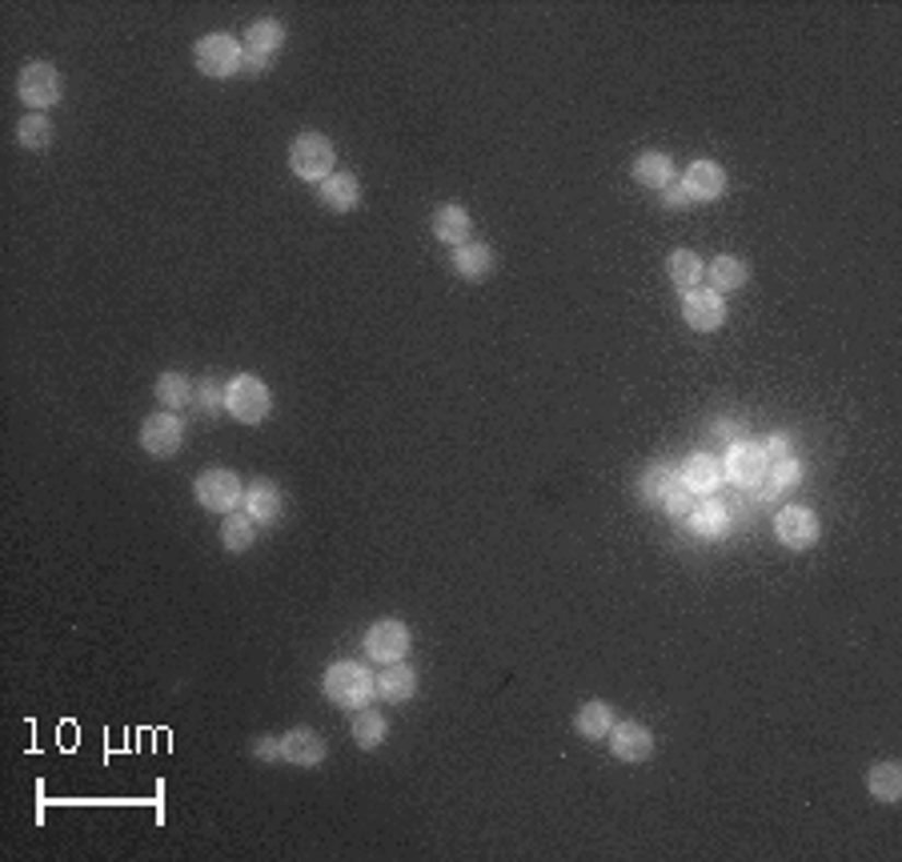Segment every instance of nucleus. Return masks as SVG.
Instances as JSON below:
<instances>
[{
  "instance_id": "1",
  "label": "nucleus",
  "mask_w": 902,
  "mask_h": 862,
  "mask_svg": "<svg viewBox=\"0 0 902 862\" xmlns=\"http://www.w3.org/2000/svg\"><path fill=\"white\" fill-rule=\"evenodd\" d=\"M321 690L337 710H361L377 698V674H373L365 662L341 659L325 671Z\"/></svg>"
},
{
  "instance_id": "2",
  "label": "nucleus",
  "mask_w": 902,
  "mask_h": 862,
  "mask_svg": "<svg viewBox=\"0 0 902 862\" xmlns=\"http://www.w3.org/2000/svg\"><path fill=\"white\" fill-rule=\"evenodd\" d=\"M225 413L233 421H241V426H261V421L273 413V394H269V385H265L257 373H237V377H229Z\"/></svg>"
},
{
  "instance_id": "3",
  "label": "nucleus",
  "mask_w": 902,
  "mask_h": 862,
  "mask_svg": "<svg viewBox=\"0 0 902 862\" xmlns=\"http://www.w3.org/2000/svg\"><path fill=\"white\" fill-rule=\"evenodd\" d=\"M333 141L325 137V132H301V137H293V144H289V168H293V177L309 180V185H321L325 177H333Z\"/></svg>"
},
{
  "instance_id": "4",
  "label": "nucleus",
  "mask_w": 902,
  "mask_h": 862,
  "mask_svg": "<svg viewBox=\"0 0 902 862\" xmlns=\"http://www.w3.org/2000/svg\"><path fill=\"white\" fill-rule=\"evenodd\" d=\"M192 60H197V69H201L204 77H213V81H229V77L245 72L241 40L229 33H204L201 40L192 45Z\"/></svg>"
},
{
  "instance_id": "5",
  "label": "nucleus",
  "mask_w": 902,
  "mask_h": 862,
  "mask_svg": "<svg viewBox=\"0 0 902 862\" xmlns=\"http://www.w3.org/2000/svg\"><path fill=\"white\" fill-rule=\"evenodd\" d=\"M16 96L24 101L28 113L57 108L60 96H65V81H60L57 65H48V60H33V65H24L21 77H16Z\"/></svg>"
},
{
  "instance_id": "6",
  "label": "nucleus",
  "mask_w": 902,
  "mask_h": 862,
  "mask_svg": "<svg viewBox=\"0 0 902 862\" xmlns=\"http://www.w3.org/2000/svg\"><path fill=\"white\" fill-rule=\"evenodd\" d=\"M285 36L289 28L277 16H261V21H253L249 28H245V36H241V53H245V72H265L273 69L277 53L285 48Z\"/></svg>"
},
{
  "instance_id": "7",
  "label": "nucleus",
  "mask_w": 902,
  "mask_h": 862,
  "mask_svg": "<svg viewBox=\"0 0 902 862\" xmlns=\"http://www.w3.org/2000/svg\"><path fill=\"white\" fill-rule=\"evenodd\" d=\"M192 493H197V502H201L209 514H221V517L237 514V505L245 502V486H241L237 474L225 466L204 469L201 478L192 481Z\"/></svg>"
},
{
  "instance_id": "8",
  "label": "nucleus",
  "mask_w": 902,
  "mask_h": 862,
  "mask_svg": "<svg viewBox=\"0 0 902 862\" xmlns=\"http://www.w3.org/2000/svg\"><path fill=\"white\" fill-rule=\"evenodd\" d=\"M770 474V454L758 442H734L722 457V478L734 481L738 490H758Z\"/></svg>"
},
{
  "instance_id": "9",
  "label": "nucleus",
  "mask_w": 902,
  "mask_h": 862,
  "mask_svg": "<svg viewBox=\"0 0 902 862\" xmlns=\"http://www.w3.org/2000/svg\"><path fill=\"white\" fill-rule=\"evenodd\" d=\"M137 442H141V450L149 457H156V462H168V457H177L180 445H185V421H180V413L156 409V413H149V418L141 421V433H137Z\"/></svg>"
},
{
  "instance_id": "10",
  "label": "nucleus",
  "mask_w": 902,
  "mask_h": 862,
  "mask_svg": "<svg viewBox=\"0 0 902 862\" xmlns=\"http://www.w3.org/2000/svg\"><path fill=\"white\" fill-rule=\"evenodd\" d=\"M413 646V634L401 618H382L365 630V659H373L377 666H389V662H401Z\"/></svg>"
},
{
  "instance_id": "11",
  "label": "nucleus",
  "mask_w": 902,
  "mask_h": 862,
  "mask_svg": "<svg viewBox=\"0 0 902 862\" xmlns=\"http://www.w3.org/2000/svg\"><path fill=\"white\" fill-rule=\"evenodd\" d=\"M774 534H778V541L786 546V550L803 554L810 550L818 541V534H822V522H818V514L810 510V505H782L778 517H774Z\"/></svg>"
},
{
  "instance_id": "12",
  "label": "nucleus",
  "mask_w": 902,
  "mask_h": 862,
  "mask_svg": "<svg viewBox=\"0 0 902 862\" xmlns=\"http://www.w3.org/2000/svg\"><path fill=\"white\" fill-rule=\"evenodd\" d=\"M682 322L694 334H718L726 325V298L714 293L710 286L690 289V293H682Z\"/></svg>"
},
{
  "instance_id": "13",
  "label": "nucleus",
  "mask_w": 902,
  "mask_h": 862,
  "mask_svg": "<svg viewBox=\"0 0 902 862\" xmlns=\"http://www.w3.org/2000/svg\"><path fill=\"white\" fill-rule=\"evenodd\" d=\"M610 755L618 758V762H649L654 758V734H649V726H642V722L625 719V722H613L610 731Z\"/></svg>"
},
{
  "instance_id": "14",
  "label": "nucleus",
  "mask_w": 902,
  "mask_h": 862,
  "mask_svg": "<svg viewBox=\"0 0 902 862\" xmlns=\"http://www.w3.org/2000/svg\"><path fill=\"white\" fill-rule=\"evenodd\" d=\"M245 514L257 522L261 529L277 526L281 517H285V493H281V486L269 478H257L253 486H245Z\"/></svg>"
},
{
  "instance_id": "15",
  "label": "nucleus",
  "mask_w": 902,
  "mask_h": 862,
  "mask_svg": "<svg viewBox=\"0 0 902 862\" xmlns=\"http://www.w3.org/2000/svg\"><path fill=\"white\" fill-rule=\"evenodd\" d=\"M325 755H329V746H325L321 734L309 731V726H293V731L281 734V762H289V767L313 770L321 767Z\"/></svg>"
},
{
  "instance_id": "16",
  "label": "nucleus",
  "mask_w": 902,
  "mask_h": 862,
  "mask_svg": "<svg viewBox=\"0 0 902 862\" xmlns=\"http://www.w3.org/2000/svg\"><path fill=\"white\" fill-rule=\"evenodd\" d=\"M678 185H682L686 197H690L694 205H698V201L710 205V201H718L722 193H726V168H722L718 161H710V156H702V161H694V165L686 168Z\"/></svg>"
},
{
  "instance_id": "17",
  "label": "nucleus",
  "mask_w": 902,
  "mask_h": 862,
  "mask_svg": "<svg viewBox=\"0 0 902 862\" xmlns=\"http://www.w3.org/2000/svg\"><path fill=\"white\" fill-rule=\"evenodd\" d=\"M678 481H682V490H690L694 498H714L726 478H722V462L714 454H690L682 466H678Z\"/></svg>"
},
{
  "instance_id": "18",
  "label": "nucleus",
  "mask_w": 902,
  "mask_h": 862,
  "mask_svg": "<svg viewBox=\"0 0 902 862\" xmlns=\"http://www.w3.org/2000/svg\"><path fill=\"white\" fill-rule=\"evenodd\" d=\"M449 265H454V273L461 277V281L481 286V281H490L493 277L497 257H493V249L485 245V241H466V245L449 249Z\"/></svg>"
},
{
  "instance_id": "19",
  "label": "nucleus",
  "mask_w": 902,
  "mask_h": 862,
  "mask_svg": "<svg viewBox=\"0 0 902 862\" xmlns=\"http://www.w3.org/2000/svg\"><path fill=\"white\" fill-rule=\"evenodd\" d=\"M433 237L442 241V245H449V249H457V245H466L469 237H473V217H469L466 205L457 201H445L433 209Z\"/></svg>"
},
{
  "instance_id": "20",
  "label": "nucleus",
  "mask_w": 902,
  "mask_h": 862,
  "mask_svg": "<svg viewBox=\"0 0 902 862\" xmlns=\"http://www.w3.org/2000/svg\"><path fill=\"white\" fill-rule=\"evenodd\" d=\"M413 695H418V671H413L409 662H389V666H382V674H377V698H382V702L401 707V702H409Z\"/></svg>"
},
{
  "instance_id": "21",
  "label": "nucleus",
  "mask_w": 902,
  "mask_h": 862,
  "mask_svg": "<svg viewBox=\"0 0 902 862\" xmlns=\"http://www.w3.org/2000/svg\"><path fill=\"white\" fill-rule=\"evenodd\" d=\"M317 197H321V205L329 213H353L361 205L358 173H333V177H325L321 185H317Z\"/></svg>"
},
{
  "instance_id": "22",
  "label": "nucleus",
  "mask_w": 902,
  "mask_h": 862,
  "mask_svg": "<svg viewBox=\"0 0 902 862\" xmlns=\"http://www.w3.org/2000/svg\"><path fill=\"white\" fill-rule=\"evenodd\" d=\"M678 486V469L670 462H649L642 474H637V502L649 505V510H661L666 493Z\"/></svg>"
},
{
  "instance_id": "23",
  "label": "nucleus",
  "mask_w": 902,
  "mask_h": 862,
  "mask_svg": "<svg viewBox=\"0 0 902 862\" xmlns=\"http://www.w3.org/2000/svg\"><path fill=\"white\" fill-rule=\"evenodd\" d=\"M613 722H618V714H613L610 702H601V698H589V702H582L574 714V731L586 738V743H601V738H610Z\"/></svg>"
},
{
  "instance_id": "24",
  "label": "nucleus",
  "mask_w": 902,
  "mask_h": 862,
  "mask_svg": "<svg viewBox=\"0 0 902 862\" xmlns=\"http://www.w3.org/2000/svg\"><path fill=\"white\" fill-rule=\"evenodd\" d=\"M634 180L642 185V189L661 193L666 185H673V180H678V165H673L670 153H658V149H649V153H642L634 161Z\"/></svg>"
},
{
  "instance_id": "25",
  "label": "nucleus",
  "mask_w": 902,
  "mask_h": 862,
  "mask_svg": "<svg viewBox=\"0 0 902 862\" xmlns=\"http://www.w3.org/2000/svg\"><path fill=\"white\" fill-rule=\"evenodd\" d=\"M686 526L694 529L698 538H722L730 529V514H726V505L718 498H698L694 510L686 514Z\"/></svg>"
},
{
  "instance_id": "26",
  "label": "nucleus",
  "mask_w": 902,
  "mask_h": 862,
  "mask_svg": "<svg viewBox=\"0 0 902 862\" xmlns=\"http://www.w3.org/2000/svg\"><path fill=\"white\" fill-rule=\"evenodd\" d=\"M706 277H710V289L726 298V293H734V289H742L746 281H750V265H746L742 257H734V253H718V257L706 265Z\"/></svg>"
},
{
  "instance_id": "27",
  "label": "nucleus",
  "mask_w": 902,
  "mask_h": 862,
  "mask_svg": "<svg viewBox=\"0 0 902 862\" xmlns=\"http://www.w3.org/2000/svg\"><path fill=\"white\" fill-rule=\"evenodd\" d=\"M156 401H161V409H168V413H180V409H189L192 401H197V385H192L189 373L168 370L156 377Z\"/></svg>"
},
{
  "instance_id": "28",
  "label": "nucleus",
  "mask_w": 902,
  "mask_h": 862,
  "mask_svg": "<svg viewBox=\"0 0 902 862\" xmlns=\"http://www.w3.org/2000/svg\"><path fill=\"white\" fill-rule=\"evenodd\" d=\"M803 486V462L798 457H778V462H770V474L766 481L758 486V502H770V498H778V493H790Z\"/></svg>"
},
{
  "instance_id": "29",
  "label": "nucleus",
  "mask_w": 902,
  "mask_h": 862,
  "mask_svg": "<svg viewBox=\"0 0 902 862\" xmlns=\"http://www.w3.org/2000/svg\"><path fill=\"white\" fill-rule=\"evenodd\" d=\"M666 273H670L673 289L690 293V289H698L706 281V261H702L694 249H673L670 261H666Z\"/></svg>"
},
{
  "instance_id": "30",
  "label": "nucleus",
  "mask_w": 902,
  "mask_h": 862,
  "mask_svg": "<svg viewBox=\"0 0 902 862\" xmlns=\"http://www.w3.org/2000/svg\"><path fill=\"white\" fill-rule=\"evenodd\" d=\"M866 791H870V799H878V803L894 806L902 799V767L899 762H875V767L866 770Z\"/></svg>"
},
{
  "instance_id": "31",
  "label": "nucleus",
  "mask_w": 902,
  "mask_h": 862,
  "mask_svg": "<svg viewBox=\"0 0 902 862\" xmlns=\"http://www.w3.org/2000/svg\"><path fill=\"white\" fill-rule=\"evenodd\" d=\"M349 734H353V743H358V750H377V746L389 738V722L377 714V710L361 707L353 710V722H349Z\"/></svg>"
},
{
  "instance_id": "32",
  "label": "nucleus",
  "mask_w": 902,
  "mask_h": 862,
  "mask_svg": "<svg viewBox=\"0 0 902 862\" xmlns=\"http://www.w3.org/2000/svg\"><path fill=\"white\" fill-rule=\"evenodd\" d=\"M52 137H57V129H52L48 113H24V117L16 120V144L28 149V153H45L48 144H52Z\"/></svg>"
},
{
  "instance_id": "33",
  "label": "nucleus",
  "mask_w": 902,
  "mask_h": 862,
  "mask_svg": "<svg viewBox=\"0 0 902 862\" xmlns=\"http://www.w3.org/2000/svg\"><path fill=\"white\" fill-rule=\"evenodd\" d=\"M257 522H253L249 514H225V522H221V546H225V554H245L253 550V541H257Z\"/></svg>"
},
{
  "instance_id": "34",
  "label": "nucleus",
  "mask_w": 902,
  "mask_h": 862,
  "mask_svg": "<svg viewBox=\"0 0 902 862\" xmlns=\"http://www.w3.org/2000/svg\"><path fill=\"white\" fill-rule=\"evenodd\" d=\"M225 389H229V382H221V377H213V373H204L201 382H197V409H201L204 418L225 413Z\"/></svg>"
},
{
  "instance_id": "35",
  "label": "nucleus",
  "mask_w": 902,
  "mask_h": 862,
  "mask_svg": "<svg viewBox=\"0 0 902 862\" xmlns=\"http://www.w3.org/2000/svg\"><path fill=\"white\" fill-rule=\"evenodd\" d=\"M694 493L690 490H682V481H678V486H673L670 493H666V502H661V514L666 517H673V522H678V517H686L690 514V510H694Z\"/></svg>"
},
{
  "instance_id": "36",
  "label": "nucleus",
  "mask_w": 902,
  "mask_h": 862,
  "mask_svg": "<svg viewBox=\"0 0 902 862\" xmlns=\"http://www.w3.org/2000/svg\"><path fill=\"white\" fill-rule=\"evenodd\" d=\"M253 758H261V762H281V734H261V738H253Z\"/></svg>"
},
{
  "instance_id": "37",
  "label": "nucleus",
  "mask_w": 902,
  "mask_h": 862,
  "mask_svg": "<svg viewBox=\"0 0 902 862\" xmlns=\"http://www.w3.org/2000/svg\"><path fill=\"white\" fill-rule=\"evenodd\" d=\"M658 197H661V209H670V213H678V209H690V205H694L690 197H686V189L678 185V180H673V185H666Z\"/></svg>"
},
{
  "instance_id": "38",
  "label": "nucleus",
  "mask_w": 902,
  "mask_h": 862,
  "mask_svg": "<svg viewBox=\"0 0 902 862\" xmlns=\"http://www.w3.org/2000/svg\"><path fill=\"white\" fill-rule=\"evenodd\" d=\"M762 450L770 454V462H778V457H794V438H790L786 430H782V433H774V438H770V442L762 445Z\"/></svg>"
}]
</instances>
